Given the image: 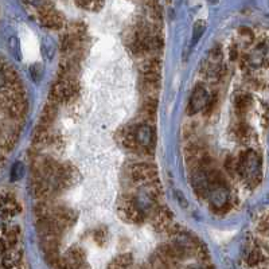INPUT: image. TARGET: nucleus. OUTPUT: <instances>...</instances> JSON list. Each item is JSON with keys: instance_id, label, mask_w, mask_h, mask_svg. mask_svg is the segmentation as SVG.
I'll return each instance as SVG.
<instances>
[{"instance_id": "nucleus-4", "label": "nucleus", "mask_w": 269, "mask_h": 269, "mask_svg": "<svg viewBox=\"0 0 269 269\" xmlns=\"http://www.w3.org/2000/svg\"><path fill=\"white\" fill-rule=\"evenodd\" d=\"M157 175L156 167L151 163H136L131 169V178L139 183H149L155 181Z\"/></svg>"}, {"instance_id": "nucleus-28", "label": "nucleus", "mask_w": 269, "mask_h": 269, "mask_svg": "<svg viewBox=\"0 0 269 269\" xmlns=\"http://www.w3.org/2000/svg\"><path fill=\"white\" fill-rule=\"evenodd\" d=\"M42 2L43 0H27V3L32 4V6H39V4H42Z\"/></svg>"}, {"instance_id": "nucleus-11", "label": "nucleus", "mask_w": 269, "mask_h": 269, "mask_svg": "<svg viewBox=\"0 0 269 269\" xmlns=\"http://www.w3.org/2000/svg\"><path fill=\"white\" fill-rule=\"evenodd\" d=\"M42 23L46 27L60 28L64 23V20H62L60 14H57L56 11H47L42 14Z\"/></svg>"}, {"instance_id": "nucleus-14", "label": "nucleus", "mask_w": 269, "mask_h": 269, "mask_svg": "<svg viewBox=\"0 0 269 269\" xmlns=\"http://www.w3.org/2000/svg\"><path fill=\"white\" fill-rule=\"evenodd\" d=\"M77 4L88 11H98L104 6V0H76Z\"/></svg>"}, {"instance_id": "nucleus-7", "label": "nucleus", "mask_w": 269, "mask_h": 269, "mask_svg": "<svg viewBox=\"0 0 269 269\" xmlns=\"http://www.w3.org/2000/svg\"><path fill=\"white\" fill-rule=\"evenodd\" d=\"M76 93V84L72 80H62L54 85L51 90V97L56 101L69 100Z\"/></svg>"}, {"instance_id": "nucleus-2", "label": "nucleus", "mask_w": 269, "mask_h": 269, "mask_svg": "<svg viewBox=\"0 0 269 269\" xmlns=\"http://www.w3.org/2000/svg\"><path fill=\"white\" fill-rule=\"evenodd\" d=\"M117 213L125 222L129 224H140L144 218V214L141 213L135 199L129 197H123L117 205Z\"/></svg>"}, {"instance_id": "nucleus-8", "label": "nucleus", "mask_w": 269, "mask_h": 269, "mask_svg": "<svg viewBox=\"0 0 269 269\" xmlns=\"http://www.w3.org/2000/svg\"><path fill=\"white\" fill-rule=\"evenodd\" d=\"M85 264L84 252L78 248H73L65 256V266L69 269H81Z\"/></svg>"}, {"instance_id": "nucleus-19", "label": "nucleus", "mask_w": 269, "mask_h": 269, "mask_svg": "<svg viewBox=\"0 0 269 269\" xmlns=\"http://www.w3.org/2000/svg\"><path fill=\"white\" fill-rule=\"evenodd\" d=\"M10 50H11L12 56L15 57L16 60L20 58V47H19V40L15 36H12L10 39Z\"/></svg>"}, {"instance_id": "nucleus-25", "label": "nucleus", "mask_w": 269, "mask_h": 269, "mask_svg": "<svg viewBox=\"0 0 269 269\" xmlns=\"http://www.w3.org/2000/svg\"><path fill=\"white\" fill-rule=\"evenodd\" d=\"M42 66L40 65H32L31 66V76L32 78H35L36 81L39 80L40 77H42Z\"/></svg>"}, {"instance_id": "nucleus-9", "label": "nucleus", "mask_w": 269, "mask_h": 269, "mask_svg": "<svg viewBox=\"0 0 269 269\" xmlns=\"http://www.w3.org/2000/svg\"><path fill=\"white\" fill-rule=\"evenodd\" d=\"M153 225L156 226L157 229H166V228H169L171 225V222H173V214L170 211L169 209H166V207H162V209L156 210L155 213H153Z\"/></svg>"}, {"instance_id": "nucleus-18", "label": "nucleus", "mask_w": 269, "mask_h": 269, "mask_svg": "<svg viewBox=\"0 0 269 269\" xmlns=\"http://www.w3.org/2000/svg\"><path fill=\"white\" fill-rule=\"evenodd\" d=\"M261 260V250L258 249H253L248 254V258H246V262L249 264V265H256L258 264Z\"/></svg>"}, {"instance_id": "nucleus-22", "label": "nucleus", "mask_w": 269, "mask_h": 269, "mask_svg": "<svg viewBox=\"0 0 269 269\" xmlns=\"http://www.w3.org/2000/svg\"><path fill=\"white\" fill-rule=\"evenodd\" d=\"M23 166H22V163H16L14 167H12L11 170V179L12 181H16V179H19L22 175H23Z\"/></svg>"}, {"instance_id": "nucleus-26", "label": "nucleus", "mask_w": 269, "mask_h": 269, "mask_svg": "<svg viewBox=\"0 0 269 269\" xmlns=\"http://www.w3.org/2000/svg\"><path fill=\"white\" fill-rule=\"evenodd\" d=\"M6 84H7V74L0 69V90L6 86Z\"/></svg>"}, {"instance_id": "nucleus-6", "label": "nucleus", "mask_w": 269, "mask_h": 269, "mask_svg": "<svg viewBox=\"0 0 269 269\" xmlns=\"http://www.w3.org/2000/svg\"><path fill=\"white\" fill-rule=\"evenodd\" d=\"M133 139H135L137 147L149 149L153 145V140H155L153 129L147 124H140L133 131Z\"/></svg>"}, {"instance_id": "nucleus-17", "label": "nucleus", "mask_w": 269, "mask_h": 269, "mask_svg": "<svg viewBox=\"0 0 269 269\" xmlns=\"http://www.w3.org/2000/svg\"><path fill=\"white\" fill-rule=\"evenodd\" d=\"M43 50L44 54L47 56L48 60H51L52 56L56 54V46H54V42H52L51 39L46 38V39L43 40Z\"/></svg>"}, {"instance_id": "nucleus-30", "label": "nucleus", "mask_w": 269, "mask_h": 269, "mask_svg": "<svg viewBox=\"0 0 269 269\" xmlns=\"http://www.w3.org/2000/svg\"><path fill=\"white\" fill-rule=\"evenodd\" d=\"M190 269H203V268H198V266H191Z\"/></svg>"}, {"instance_id": "nucleus-1", "label": "nucleus", "mask_w": 269, "mask_h": 269, "mask_svg": "<svg viewBox=\"0 0 269 269\" xmlns=\"http://www.w3.org/2000/svg\"><path fill=\"white\" fill-rule=\"evenodd\" d=\"M237 171L248 185H257L261 181V157L254 151H246L238 159Z\"/></svg>"}, {"instance_id": "nucleus-12", "label": "nucleus", "mask_w": 269, "mask_h": 269, "mask_svg": "<svg viewBox=\"0 0 269 269\" xmlns=\"http://www.w3.org/2000/svg\"><path fill=\"white\" fill-rule=\"evenodd\" d=\"M132 262L133 258L131 254H121V256L116 257L111 262L108 269H131Z\"/></svg>"}, {"instance_id": "nucleus-29", "label": "nucleus", "mask_w": 269, "mask_h": 269, "mask_svg": "<svg viewBox=\"0 0 269 269\" xmlns=\"http://www.w3.org/2000/svg\"><path fill=\"white\" fill-rule=\"evenodd\" d=\"M3 253H4V242L3 240H0V258H2Z\"/></svg>"}, {"instance_id": "nucleus-27", "label": "nucleus", "mask_w": 269, "mask_h": 269, "mask_svg": "<svg viewBox=\"0 0 269 269\" xmlns=\"http://www.w3.org/2000/svg\"><path fill=\"white\" fill-rule=\"evenodd\" d=\"M4 217H6V213H4L3 209L0 207V229H2V228H3V225H4V220H6Z\"/></svg>"}, {"instance_id": "nucleus-13", "label": "nucleus", "mask_w": 269, "mask_h": 269, "mask_svg": "<svg viewBox=\"0 0 269 269\" xmlns=\"http://www.w3.org/2000/svg\"><path fill=\"white\" fill-rule=\"evenodd\" d=\"M0 207L6 214H16L20 210L19 203L14 197H3L0 201Z\"/></svg>"}, {"instance_id": "nucleus-24", "label": "nucleus", "mask_w": 269, "mask_h": 269, "mask_svg": "<svg viewBox=\"0 0 269 269\" xmlns=\"http://www.w3.org/2000/svg\"><path fill=\"white\" fill-rule=\"evenodd\" d=\"M205 30V24L202 20H199L197 24H195V27H194V40H197L199 36L202 35V32Z\"/></svg>"}, {"instance_id": "nucleus-23", "label": "nucleus", "mask_w": 269, "mask_h": 269, "mask_svg": "<svg viewBox=\"0 0 269 269\" xmlns=\"http://www.w3.org/2000/svg\"><path fill=\"white\" fill-rule=\"evenodd\" d=\"M106 238H108V233H106V230L104 228H100V229H97L94 232V240H96L97 244L101 241H106Z\"/></svg>"}, {"instance_id": "nucleus-5", "label": "nucleus", "mask_w": 269, "mask_h": 269, "mask_svg": "<svg viewBox=\"0 0 269 269\" xmlns=\"http://www.w3.org/2000/svg\"><path fill=\"white\" fill-rule=\"evenodd\" d=\"M211 102V97L210 93L202 86H198L195 90L193 92L191 97H190L189 102V113H197L199 111H203L205 108H207Z\"/></svg>"}, {"instance_id": "nucleus-3", "label": "nucleus", "mask_w": 269, "mask_h": 269, "mask_svg": "<svg viewBox=\"0 0 269 269\" xmlns=\"http://www.w3.org/2000/svg\"><path fill=\"white\" fill-rule=\"evenodd\" d=\"M207 197H209L210 203L216 209H224L228 205L229 201V191L225 186V182L218 181L210 183V187L207 190Z\"/></svg>"}, {"instance_id": "nucleus-10", "label": "nucleus", "mask_w": 269, "mask_h": 269, "mask_svg": "<svg viewBox=\"0 0 269 269\" xmlns=\"http://www.w3.org/2000/svg\"><path fill=\"white\" fill-rule=\"evenodd\" d=\"M20 258H22L20 250L12 248V249L8 250L7 253H4L3 258H2V264H3V266L6 269H11L19 264Z\"/></svg>"}, {"instance_id": "nucleus-20", "label": "nucleus", "mask_w": 269, "mask_h": 269, "mask_svg": "<svg viewBox=\"0 0 269 269\" xmlns=\"http://www.w3.org/2000/svg\"><path fill=\"white\" fill-rule=\"evenodd\" d=\"M262 61H264V56H262L260 50H257V51H254L253 54L250 56V58H249L250 65H252V66H254V68H257V66H261Z\"/></svg>"}, {"instance_id": "nucleus-21", "label": "nucleus", "mask_w": 269, "mask_h": 269, "mask_svg": "<svg viewBox=\"0 0 269 269\" xmlns=\"http://www.w3.org/2000/svg\"><path fill=\"white\" fill-rule=\"evenodd\" d=\"M18 234H19V232H18V229L16 228H14V229H10L6 233V237H4V241L7 242V244H10V245H14L16 242V240H18Z\"/></svg>"}, {"instance_id": "nucleus-15", "label": "nucleus", "mask_w": 269, "mask_h": 269, "mask_svg": "<svg viewBox=\"0 0 269 269\" xmlns=\"http://www.w3.org/2000/svg\"><path fill=\"white\" fill-rule=\"evenodd\" d=\"M250 96L249 94H240V96L236 98V108H237V112H246L249 109L250 105Z\"/></svg>"}, {"instance_id": "nucleus-16", "label": "nucleus", "mask_w": 269, "mask_h": 269, "mask_svg": "<svg viewBox=\"0 0 269 269\" xmlns=\"http://www.w3.org/2000/svg\"><path fill=\"white\" fill-rule=\"evenodd\" d=\"M57 112L56 108L54 106H46L43 109V115H42V124H48V123H51L54 120V117H56Z\"/></svg>"}]
</instances>
